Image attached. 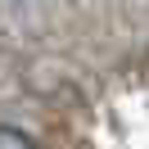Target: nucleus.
Here are the masks:
<instances>
[{"label":"nucleus","instance_id":"f257e3e1","mask_svg":"<svg viewBox=\"0 0 149 149\" xmlns=\"http://www.w3.org/2000/svg\"><path fill=\"white\" fill-rule=\"evenodd\" d=\"M0 149H36L18 127H0Z\"/></svg>","mask_w":149,"mask_h":149}]
</instances>
